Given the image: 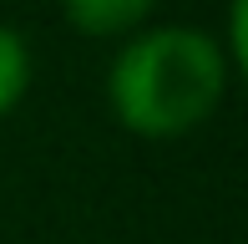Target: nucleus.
<instances>
[{"label":"nucleus","mask_w":248,"mask_h":244,"mask_svg":"<svg viewBox=\"0 0 248 244\" xmlns=\"http://www.w3.org/2000/svg\"><path fill=\"white\" fill-rule=\"evenodd\" d=\"M233 66L218 36L198 26L132 31L107 71V107L127 132L152 142L187 138L223 107Z\"/></svg>","instance_id":"f257e3e1"},{"label":"nucleus","mask_w":248,"mask_h":244,"mask_svg":"<svg viewBox=\"0 0 248 244\" xmlns=\"http://www.w3.org/2000/svg\"><path fill=\"white\" fill-rule=\"evenodd\" d=\"M157 0H61L66 10V26L81 31V36L96 41H127L132 31H142V20L152 16Z\"/></svg>","instance_id":"f03ea898"},{"label":"nucleus","mask_w":248,"mask_h":244,"mask_svg":"<svg viewBox=\"0 0 248 244\" xmlns=\"http://www.w3.org/2000/svg\"><path fill=\"white\" fill-rule=\"evenodd\" d=\"M31 76H36V56H31V41L16 26L0 20V117H10L31 92Z\"/></svg>","instance_id":"7ed1b4c3"}]
</instances>
